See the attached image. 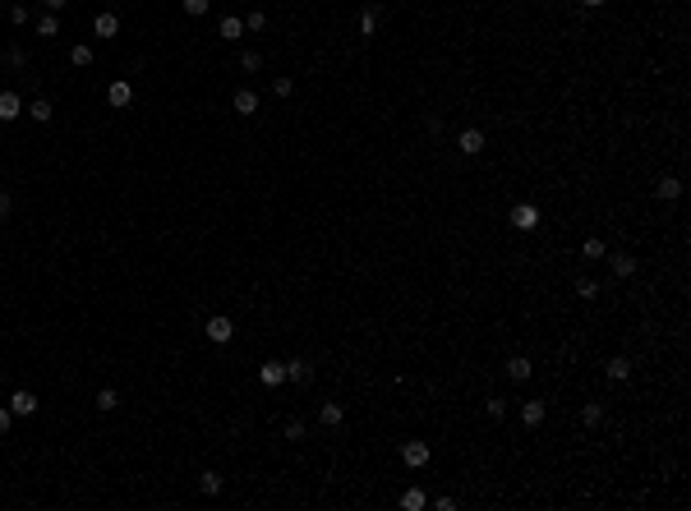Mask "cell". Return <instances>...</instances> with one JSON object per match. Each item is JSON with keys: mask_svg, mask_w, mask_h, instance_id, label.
I'll return each mask as SVG.
<instances>
[{"mask_svg": "<svg viewBox=\"0 0 691 511\" xmlns=\"http://www.w3.org/2000/svg\"><path fill=\"white\" fill-rule=\"evenodd\" d=\"M203 337L212 341V345H226V341L235 337V323H230L226 313H217V318H208V323H203Z\"/></svg>", "mask_w": 691, "mask_h": 511, "instance_id": "obj_1", "label": "cell"}, {"mask_svg": "<svg viewBox=\"0 0 691 511\" xmlns=\"http://www.w3.org/2000/svg\"><path fill=\"white\" fill-rule=\"evenodd\" d=\"M507 217H512L516 231H535V226H539V207H535V203H512V212H507Z\"/></svg>", "mask_w": 691, "mask_h": 511, "instance_id": "obj_2", "label": "cell"}, {"mask_svg": "<svg viewBox=\"0 0 691 511\" xmlns=\"http://www.w3.org/2000/svg\"><path fill=\"white\" fill-rule=\"evenodd\" d=\"M429 442H401V461H406V470H424L429 465Z\"/></svg>", "mask_w": 691, "mask_h": 511, "instance_id": "obj_3", "label": "cell"}, {"mask_svg": "<svg viewBox=\"0 0 691 511\" xmlns=\"http://www.w3.org/2000/svg\"><path fill=\"white\" fill-rule=\"evenodd\" d=\"M10 410H14V419H32L37 415V396H32L28 387H19L14 396H10Z\"/></svg>", "mask_w": 691, "mask_h": 511, "instance_id": "obj_4", "label": "cell"}, {"mask_svg": "<svg viewBox=\"0 0 691 511\" xmlns=\"http://www.w3.org/2000/svg\"><path fill=\"white\" fill-rule=\"evenodd\" d=\"M604 258H608V272H613L617 281L636 277V267H641V263H636V258H631V253H604Z\"/></svg>", "mask_w": 691, "mask_h": 511, "instance_id": "obj_5", "label": "cell"}, {"mask_svg": "<svg viewBox=\"0 0 691 511\" xmlns=\"http://www.w3.org/2000/svg\"><path fill=\"white\" fill-rule=\"evenodd\" d=\"M457 148H461L465 157H479V152H484V129H475V124H470V129H461Z\"/></svg>", "mask_w": 691, "mask_h": 511, "instance_id": "obj_6", "label": "cell"}, {"mask_svg": "<svg viewBox=\"0 0 691 511\" xmlns=\"http://www.w3.org/2000/svg\"><path fill=\"white\" fill-rule=\"evenodd\" d=\"M23 115V102H19V93H10V88H0V124H10Z\"/></svg>", "mask_w": 691, "mask_h": 511, "instance_id": "obj_7", "label": "cell"}, {"mask_svg": "<svg viewBox=\"0 0 691 511\" xmlns=\"http://www.w3.org/2000/svg\"><path fill=\"white\" fill-rule=\"evenodd\" d=\"M259 383L263 387H281V383H286V364H281V359H267L259 369Z\"/></svg>", "mask_w": 691, "mask_h": 511, "instance_id": "obj_8", "label": "cell"}, {"mask_svg": "<svg viewBox=\"0 0 691 511\" xmlns=\"http://www.w3.org/2000/svg\"><path fill=\"white\" fill-rule=\"evenodd\" d=\"M230 106H235V115H259V93H254V88H240V93L230 97Z\"/></svg>", "mask_w": 691, "mask_h": 511, "instance_id": "obj_9", "label": "cell"}, {"mask_svg": "<svg viewBox=\"0 0 691 511\" xmlns=\"http://www.w3.org/2000/svg\"><path fill=\"white\" fill-rule=\"evenodd\" d=\"M604 378H608V383H627V378H631V359L627 355H613L608 364H604Z\"/></svg>", "mask_w": 691, "mask_h": 511, "instance_id": "obj_10", "label": "cell"}, {"mask_svg": "<svg viewBox=\"0 0 691 511\" xmlns=\"http://www.w3.org/2000/svg\"><path fill=\"white\" fill-rule=\"evenodd\" d=\"M530 373H535V364H530L525 355H512V359H507V378H512V383H530Z\"/></svg>", "mask_w": 691, "mask_h": 511, "instance_id": "obj_11", "label": "cell"}, {"mask_svg": "<svg viewBox=\"0 0 691 511\" xmlns=\"http://www.w3.org/2000/svg\"><path fill=\"white\" fill-rule=\"evenodd\" d=\"M309 378H314V364H309V359H286V383H300V387H305Z\"/></svg>", "mask_w": 691, "mask_h": 511, "instance_id": "obj_12", "label": "cell"}, {"mask_svg": "<svg viewBox=\"0 0 691 511\" xmlns=\"http://www.w3.org/2000/svg\"><path fill=\"white\" fill-rule=\"evenodd\" d=\"M544 415H549V405H544V401H525L521 405V424H525V429H539Z\"/></svg>", "mask_w": 691, "mask_h": 511, "instance_id": "obj_13", "label": "cell"}, {"mask_svg": "<svg viewBox=\"0 0 691 511\" xmlns=\"http://www.w3.org/2000/svg\"><path fill=\"white\" fill-rule=\"evenodd\" d=\"M107 102H111V106H129V102H134V88H129L124 78H116V83L107 88Z\"/></svg>", "mask_w": 691, "mask_h": 511, "instance_id": "obj_14", "label": "cell"}, {"mask_svg": "<svg viewBox=\"0 0 691 511\" xmlns=\"http://www.w3.org/2000/svg\"><path fill=\"white\" fill-rule=\"evenodd\" d=\"M655 194H659L663 203H677L682 198V180H677V175H663L659 185H655Z\"/></svg>", "mask_w": 691, "mask_h": 511, "instance_id": "obj_15", "label": "cell"}, {"mask_svg": "<svg viewBox=\"0 0 691 511\" xmlns=\"http://www.w3.org/2000/svg\"><path fill=\"white\" fill-rule=\"evenodd\" d=\"M240 37H245V19L226 14V19H221V42H240Z\"/></svg>", "mask_w": 691, "mask_h": 511, "instance_id": "obj_16", "label": "cell"}, {"mask_svg": "<svg viewBox=\"0 0 691 511\" xmlns=\"http://www.w3.org/2000/svg\"><path fill=\"white\" fill-rule=\"evenodd\" d=\"M341 419H346V410H341L337 401H327V405H318V424H322V429H337Z\"/></svg>", "mask_w": 691, "mask_h": 511, "instance_id": "obj_17", "label": "cell"}, {"mask_svg": "<svg viewBox=\"0 0 691 511\" xmlns=\"http://www.w3.org/2000/svg\"><path fill=\"white\" fill-rule=\"evenodd\" d=\"M23 115H32V120H37V124H46V120H51V115H56V106H51L46 97H32V102H28V111H23Z\"/></svg>", "mask_w": 691, "mask_h": 511, "instance_id": "obj_18", "label": "cell"}, {"mask_svg": "<svg viewBox=\"0 0 691 511\" xmlns=\"http://www.w3.org/2000/svg\"><path fill=\"white\" fill-rule=\"evenodd\" d=\"M378 23H383V14H378V5H369V10H360V32H364V37H373V32H378Z\"/></svg>", "mask_w": 691, "mask_h": 511, "instance_id": "obj_19", "label": "cell"}, {"mask_svg": "<svg viewBox=\"0 0 691 511\" xmlns=\"http://www.w3.org/2000/svg\"><path fill=\"white\" fill-rule=\"evenodd\" d=\"M92 32H97V37H116V32H120V19L116 14H97L92 19Z\"/></svg>", "mask_w": 691, "mask_h": 511, "instance_id": "obj_20", "label": "cell"}, {"mask_svg": "<svg viewBox=\"0 0 691 511\" xmlns=\"http://www.w3.org/2000/svg\"><path fill=\"white\" fill-rule=\"evenodd\" d=\"M401 507L406 511H424L429 507V493H424V488H406V493H401Z\"/></svg>", "mask_w": 691, "mask_h": 511, "instance_id": "obj_21", "label": "cell"}, {"mask_svg": "<svg viewBox=\"0 0 691 511\" xmlns=\"http://www.w3.org/2000/svg\"><path fill=\"white\" fill-rule=\"evenodd\" d=\"M604 253H608V245H604L599 235H590V240H585V245H581V258H590V263H599Z\"/></svg>", "mask_w": 691, "mask_h": 511, "instance_id": "obj_22", "label": "cell"}, {"mask_svg": "<svg viewBox=\"0 0 691 511\" xmlns=\"http://www.w3.org/2000/svg\"><path fill=\"white\" fill-rule=\"evenodd\" d=\"M199 488H203L208 497H217V493H221V475H217V470H203V475H199Z\"/></svg>", "mask_w": 691, "mask_h": 511, "instance_id": "obj_23", "label": "cell"}, {"mask_svg": "<svg viewBox=\"0 0 691 511\" xmlns=\"http://www.w3.org/2000/svg\"><path fill=\"white\" fill-rule=\"evenodd\" d=\"M599 291H604V286H599L595 277H576V295H581V299H599Z\"/></svg>", "mask_w": 691, "mask_h": 511, "instance_id": "obj_24", "label": "cell"}, {"mask_svg": "<svg viewBox=\"0 0 691 511\" xmlns=\"http://www.w3.org/2000/svg\"><path fill=\"white\" fill-rule=\"evenodd\" d=\"M116 405H120V396H116V387H102V391H97V410H102V415H111Z\"/></svg>", "mask_w": 691, "mask_h": 511, "instance_id": "obj_25", "label": "cell"}, {"mask_svg": "<svg viewBox=\"0 0 691 511\" xmlns=\"http://www.w3.org/2000/svg\"><path fill=\"white\" fill-rule=\"evenodd\" d=\"M599 419H604V405H599V401H590V405H581V424H585V429H595V424H599Z\"/></svg>", "mask_w": 691, "mask_h": 511, "instance_id": "obj_26", "label": "cell"}, {"mask_svg": "<svg viewBox=\"0 0 691 511\" xmlns=\"http://www.w3.org/2000/svg\"><path fill=\"white\" fill-rule=\"evenodd\" d=\"M56 32H61V19H56V14L37 19V37H56Z\"/></svg>", "mask_w": 691, "mask_h": 511, "instance_id": "obj_27", "label": "cell"}, {"mask_svg": "<svg viewBox=\"0 0 691 511\" xmlns=\"http://www.w3.org/2000/svg\"><path fill=\"white\" fill-rule=\"evenodd\" d=\"M69 65H78V69H83V65H92V47H83V42H78V47H69Z\"/></svg>", "mask_w": 691, "mask_h": 511, "instance_id": "obj_28", "label": "cell"}, {"mask_svg": "<svg viewBox=\"0 0 691 511\" xmlns=\"http://www.w3.org/2000/svg\"><path fill=\"white\" fill-rule=\"evenodd\" d=\"M245 28H249V32H263V28H267V14H263V10H249V14H245Z\"/></svg>", "mask_w": 691, "mask_h": 511, "instance_id": "obj_29", "label": "cell"}, {"mask_svg": "<svg viewBox=\"0 0 691 511\" xmlns=\"http://www.w3.org/2000/svg\"><path fill=\"white\" fill-rule=\"evenodd\" d=\"M5 65H10V69H23V65H28L23 47H10V51H5Z\"/></svg>", "mask_w": 691, "mask_h": 511, "instance_id": "obj_30", "label": "cell"}, {"mask_svg": "<svg viewBox=\"0 0 691 511\" xmlns=\"http://www.w3.org/2000/svg\"><path fill=\"white\" fill-rule=\"evenodd\" d=\"M484 410H489V419H503V415H507V401H503V396H489V401H484Z\"/></svg>", "mask_w": 691, "mask_h": 511, "instance_id": "obj_31", "label": "cell"}, {"mask_svg": "<svg viewBox=\"0 0 691 511\" xmlns=\"http://www.w3.org/2000/svg\"><path fill=\"white\" fill-rule=\"evenodd\" d=\"M28 19H32V10H28V5H14V10H10V23H14V28H23Z\"/></svg>", "mask_w": 691, "mask_h": 511, "instance_id": "obj_32", "label": "cell"}, {"mask_svg": "<svg viewBox=\"0 0 691 511\" xmlns=\"http://www.w3.org/2000/svg\"><path fill=\"white\" fill-rule=\"evenodd\" d=\"M240 69H263V56L259 51H240Z\"/></svg>", "mask_w": 691, "mask_h": 511, "instance_id": "obj_33", "label": "cell"}, {"mask_svg": "<svg viewBox=\"0 0 691 511\" xmlns=\"http://www.w3.org/2000/svg\"><path fill=\"white\" fill-rule=\"evenodd\" d=\"M286 438L300 442V438H305V419H286Z\"/></svg>", "mask_w": 691, "mask_h": 511, "instance_id": "obj_34", "label": "cell"}, {"mask_svg": "<svg viewBox=\"0 0 691 511\" xmlns=\"http://www.w3.org/2000/svg\"><path fill=\"white\" fill-rule=\"evenodd\" d=\"M272 93H276V97H291V93H295V78H286V74H281V78L272 83Z\"/></svg>", "mask_w": 691, "mask_h": 511, "instance_id": "obj_35", "label": "cell"}, {"mask_svg": "<svg viewBox=\"0 0 691 511\" xmlns=\"http://www.w3.org/2000/svg\"><path fill=\"white\" fill-rule=\"evenodd\" d=\"M208 5H212V0H184V14L199 19V14H208Z\"/></svg>", "mask_w": 691, "mask_h": 511, "instance_id": "obj_36", "label": "cell"}, {"mask_svg": "<svg viewBox=\"0 0 691 511\" xmlns=\"http://www.w3.org/2000/svg\"><path fill=\"white\" fill-rule=\"evenodd\" d=\"M10 429H14V410H10V405H0V438L10 433Z\"/></svg>", "mask_w": 691, "mask_h": 511, "instance_id": "obj_37", "label": "cell"}, {"mask_svg": "<svg viewBox=\"0 0 691 511\" xmlns=\"http://www.w3.org/2000/svg\"><path fill=\"white\" fill-rule=\"evenodd\" d=\"M46 5V14H61V10H69V0H42Z\"/></svg>", "mask_w": 691, "mask_h": 511, "instance_id": "obj_38", "label": "cell"}, {"mask_svg": "<svg viewBox=\"0 0 691 511\" xmlns=\"http://www.w3.org/2000/svg\"><path fill=\"white\" fill-rule=\"evenodd\" d=\"M10 207H14V198H10V194H5V189H0V221L10 217Z\"/></svg>", "mask_w": 691, "mask_h": 511, "instance_id": "obj_39", "label": "cell"}, {"mask_svg": "<svg viewBox=\"0 0 691 511\" xmlns=\"http://www.w3.org/2000/svg\"><path fill=\"white\" fill-rule=\"evenodd\" d=\"M581 5H585V10H599V5H604V0H581Z\"/></svg>", "mask_w": 691, "mask_h": 511, "instance_id": "obj_40", "label": "cell"}]
</instances>
